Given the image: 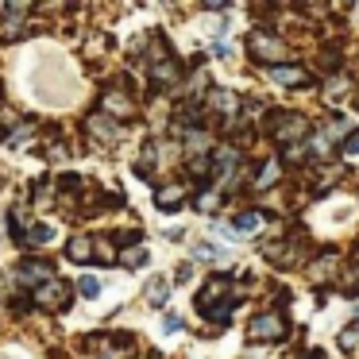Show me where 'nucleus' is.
<instances>
[{
  "label": "nucleus",
  "instance_id": "1a4fd4ad",
  "mask_svg": "<svg viewBox=\"0 0 359 359\" xmlns=\"http://www.w3.org/2000/svg\"><path fill=\"white\" fill-rule=\"evenodd\" d=\"M132 112H135L132 97L116 93V89H109V93L101 97V116H109V120H128Z\"/></svg>",
  "mask_w": 359,
  "mask_h": 359
},
{
  "label": "nucleus",
  "instance_id": "ddd939ff",
  "mask_svg": "<svg viewBox=\"0 0 359 359\" xmlns=\"http://www.w3.org/2000/svg\"><path fill=\"white\" fill-rule=\"evenodd\" d=\"M351 132H355V128H351V120H344V116H336V112H332V116H328L325 120V124H320V135H325V140L328 143H332V147H340V143L344 140H348V135Z\"/></svg>",
  "mask_w": 359,
  "mask_h": 359
},
{
  "label": "nucleus",
  "instance_id": "f3484780",
  "mask_svg": "<svg viewBox=\"0 0 359 359\" xmlns=\"http://www.w3.org/2000/svg\"><path fill=\"white\" fill-rule=\"evenodd\" d=\"M325 89H328V101H344V97H348V89H351V78L348 74H328L325 78Z\"/></svg>",
  "mask_w": 359,
  "mask_h": 359
},
{
  "label": "nucleus",
  "instance_id": "cd10ccee",
  "mask_svg": "<svg viewBox=\"0 0 359 359\" xmlns=\"http://www.w3.org/2000/svg\"><path fill=\"white\" fill-rule=\"evenodd\" d=\"M340 155H344V158H359V132H351L348 140L340 143Z\"/></svg>",
  "mask_w": 359,
  "mask_h": 359
},
{
  "label": "nucleus",
  "instance_id": "b1692460",
  "mask_svg": "<svg viewBox=\"0 0 359 359\" xmlns=\"http://www.w3.org/2000/svg\"><path fill=\"white\" fill-rule=\"evenodd\" d=\"M93 259H101V263H116V251H112V240H93Z\"/></svg>",
  "mask_w": 359,
  "mask_h": 359
},
{
  "label": "nucleus",
  "instance_id": "7c9ffc66",
  "mask_svg": "<svg viewBox=\"0 0 359 359\" xmlns=\"http://www.w3.org/2000/svg\"><path fill=\"white\" fill-rule=\"evenodd\" d=\"M212 55H217V58H232V50H228L224 43H217V47H212Z\"/></svg>",
  "mask_w": 359,
  "mask_h": 359
},
{
  "label": "nucleus",
  "instance_id": "423d86ee",
  "mask_svg": "<svg viewBox=\"0 0 359 359\" xmlns=\"http://www.w3.org/2000/svg\"><path fill=\"white\" fill-rule=\"evenodd\" d=\"M35 305H47V309H62V305H70V286L58 278L43 282V286H35Z\"/></svg>",
  "mask_w": 359,
  "mask_h": 359
},
{
  "label": "nucleus",
  "instance_id": "412c9836",
  "mask_svg": "<svg viewBox=\"0 0 359 359\" xmlns=\"http://www.w3.org/2000/svg\"><path fill=\"white\" fill-rule=\"evenodd\" d=\"M24 240H27V243H32V248H47V243H50V240H55V232H50V228H47V224H32V232H27V236H24Z\"/></svg>",
  "mask_w": 359,
  "mask_h": 359
},
{
  "label": "nucleus",
  "instance_id": "20e7f679",
  "mask_svg": "<svg viewBox=\"0 0 359 359\" xmlns=\"http://www.w3.org/2000/svg\"><path fill=\"white\" fill-rule=\"evenodd\" d=\"M266 78H271L274 86H282V89H305V86H313V74L305 70L302 62H282V66H271V70H266Z\"/></svg>",
  "mask_w": 359,
  "mask_h": 359
},
{
  "label": "nucleus",
  "instance_id": "9b49d317",
  "mask_svg": "<svg viewBox=\"0 0 359 359\" xmlns=\"http://www.w3.org/2000/svg\"><path fill=\"white\" fill-rule=\"evenodd\" d=\"M186 197H189L186 182H170V186H158L155 189V205H158V209H178Z\"/></svg>",
  "mask_w": 359,
  "mask_h": 359
},
{
  "label": "nucleus",
  "instance_id": "c756f323",
  "mask_svg": "<svg viewBox=\"0 0 359 359\" xmlns=\"http://www.w3.org/2000/svg\"><path fill=\"white\" fill-rule=\"evenodd\" d=\"M163 328H166V332H178V328H182V317H178V313H166Z\"/></svg>",
  "mask_w": 359,
  "mask_h": 359
},
{
  "label": "nucleus",
  "instance_id": "5701e85b",
  "mask_svg": "<svg viewBox=\"0 0 359 359\" xmlns=\"http://www.w3.org/2000/svg\"><path fill=\"white\" fill-rule=\"evenodd\" d=\"M120 263H124V266H143V263H147V248H143V243H132V248L120 255Z\"/></svg>",
  "mask_w": 359,
  "mask_h": 359
},
{
  "label": "nucleus",
  "instance_id": "7ed1b4c3",
  "mask_svg": "<svg viewBox=\"0 0 359 359\" xmlns=\"http://www.w3.org/2000/svg\"><path fill=\"white\" fill-rule=\"evenodd\" d=\"M286 336H290V325H286V313H278V309L255 313L248 325V340H255V344H282Z\"/></svg>",
  "mask_w": 359,
  "mask_h": 359
},
{
  "label": "nucleus",
  "instance_id": "39448f33",
  "mask_svg": "<svg viewBox=\"0 0 359 359\" xmlns=\"http://www.w3.org/2000/svg\"><path fill=\"white\" fill-rule=\"evenodd\" d=\"M259 251H263V259L274 266H294L297 259H302V251H297L294 240H266Z\"/></svg>",
  "mask_w": 359,
  "mask_h": 359
},
{
  "label": "nucleus",
  "instance_id": "9d476101",
  "mask_svg": "<svg viewBox=\"0 0 359 359\" xmlns=\"http://www.w3.org/2000/svg\"><path fill=\"white\" fill-rule=\"evenodd\" d=\"M20 282L24 286H43V282H50V263H43V259H24V263L16 266Z\"/></svg>",
  "mask_w": 359,
  "mask_h": 359
},
{
  "label": "nucleus",
  "instance_id": "f03ea898",
  "mask_svg": "<svg viewBox=\"0 0 359 359\" xmlns=\"http://www.w3.org/2000/svg\"><path fill=\"white\" fill-rule=\"evenodd\" d=\"M248 55L255 58L259 66H282V62H297V58H290V43L282 39V35L266 32V27H255V32L248 35Z\"/></svg>",
  "mask_w": 359,
  "mask_h": 359
},
{
  "label": "nucleus",
  "instance_id": "bb28decb",
  "mask_svg": "<svg viewBox=\"0 0 359 359\" xmlns=\"http://www.w3.org/2000/svg\"><path fill=\"white\" fill-rule=\"evenodd\" d=\"M340 348H344V351H355V348H359V328H355V325H348V328L340 332Z\"/></svg>",
  "mask_w": 359,
  "mask_h": 359
},
{
  "label": "nucleus",
  "instance_id": "393cba45",
  "mask_svg": "<svg viewBox=\"0 0 359 359\" xmlns=\"http://www.w3.org/2000/svg\"><path fill=\"white\" fill-rule=\"evenodd\" d=\"M128 351H132V344H104L97 359H128Z\"/></svg>",
  "mask_w": 359,
  "mask_h": 359
},
{
  "label": "nucleus",
  "instance_id": "f257e3e1",
  "mask_svg": "<svg viewBox=\"0 0 359 359\" xmlns=\"http://www.w3.org/2000/svg\"><path fill=\"white\" fill-rule=\"evenodd\" d=\"M263 132L271 135V143H278V147H302V143H309L313 135V124L302 116V112H271L263 124Z\"/></svg>",
  "mask_w": 359,
  "mask_h": 359
},
{
  "label": "nucleus",
  "instance_id": "6e6552de",
  "mask_svg": "<svg viewBox=\"0 0 359 359\" xmlns=\"http://www.w3.org/2000/svg\"><path fill=\"white\" fill-rule=\"evenodd\" d=\"M209 112H217L220 120H240V97L232 89H212L209 93Z\"/></svg>",
  "mask_w": 359,
  "mask_h": 359
},
{
  "label": "nucleus",
  "instance_id": "a878e982",
  "mask_svg": "<svg viewBox=\"0 0 359 359\" xmlns=\"http://www.w3.org/2000/svg\"><path fill=\"white\" fill-rule=\"evenodd\" d=\"M194 259H209V263H217V259H224V251L212 248V243H197V248H194Z\"/></svg>",
  "mask_w": 359,
  "mask_h": 359
},
{
  "label": "nucleus",
  "instance_id": "aec40b11",
  "mask_svg": "<svg viewBox=\"0 0 359 359\" xmlns=\"http://www.w3.org/2000/svg\"><path fill=\"white\" fill-rule=\"evenodd\" d=\"M194 205H197V212H217L220 205H224V194H220V189H201V194L194 197Z\"/></svg>",
  "mask_w": 359,
  "mask_h": 359
},
{
  "label": "nucleus",
  "instance_id": "6ab92c4d",
  "mask_svg": "<svg viewBox=\"0 0 359 359\" xmlns=\"http://www.w3.org/2000/svg\"><path fill=\"white\" fill-rule=\"evenodd\" d=\"M66 255H70V263H89V259H93V240H86V236H78V240H70V248H66Z\"/></svg>",
  "mask_w": 359,
  "mask_h": 359
},
{
  "label": "nucleus",
  "instance_id": "f8f14e48",
  "mask_svg": "<svg viewBox=\"0 0 359 359\" xmlns=\"http://www.w3.org/2000/svg\"><path fill=\"white\" fill-rule=\"evenodd\" d=\"M178 78H182V66L174 62V58H166V62L151 66V81H155L158 89H178Z\"/></svg>",
  "mask_w": 359,
  "mask_h": 359
},
{
  "label": "nucleus",
  "instance_id": "a211bd4d",
  "mask_svg": "<svg viewBox=\"0 0 359 359\" xmlns=\"http://www.w3.org/2000/svg\"><path fill=\"white\" fill-rule=\"evenodd\" d=\"M259 224H263V212L259 209H240L232 217V232H255Z\"/></svg>",
  "mask_w": 359,
  "mask_h": 359
},
{
  "label": "nucleus",
  "instance_id": "4468645a",
  "mask_svg": "<svg viewBox=\"0 0 359 359\" xmlns=\"http://www.w3.org/2000/svg\"><path fill=\"white\" fill-rule=\"evenodd\" d=\"M282 158H271V163H263L259 166V174H255V189H271V186H278V178H282Z\"/></svg>",
  "mask_w": 359,
  "mask_h": 359
},
{
  "label": "nucleus",
  "instance_id": "dca6fc26",
  "mask_svg": "<svg viewBox=\"0 0 359 359\" xmlns=\"http://www.w3.org/2000/svg\"><path fill=\"white\" fill-rule=\"evenodd\" d=\"M89 132H93L101 143H112V140H120V124H112L109 116H93V120H89Z\"/></svg>",
  "mask_w": 359,
  "mask_h": 359
},
{
  "label": "nucleus",
  "instance_id": "2f4dec72",
  "mask_svg": "<svg viewBox=\"0 0 359 359\" xmlns=\"http://www.w3.org/2000/svg\"><path fill=\"white\" fill-rule=\"evenodd\" d=\"M297 359H328V355H325V351H317V348H313V351H305V355H297Z\"/></svg>",
  "mask_w": 359,
  "mask_h": 359
},
{
  "label": "nucleus",
  "instance_id": "c85d7f7f",
  "mask_svg": "<svg viewBox=\"0 0 359 359\" xmlns=\"http://www.w3.org/2000/svg\"><path fill=\"white\" fill-rule=\"evenodd\" d=\"M78 290H81V294H86V297H97V294H101V282H97L93 274H86V278H81V286H78Z\"/></svg>",
  "mask_w": 359,
  "mask_h": 359
},
{
  "label": "nucleus",
  "instance_id": "2eb2a0df",
  "mask_svg": "<svg viewBox=\"0 0 359 359\" xmlns=\"http://www.w3.org/2000/svg\"><path fill=\"white\" fill-rule=\"evenodd\" d=\"M205 320H212V325H228L236 313V302H217V305H205V309H197Z\"/></svg>",
  "mask_w": 359,
  "mask_h": 359
},
{
  "label": "nucleus",
  "instance_id": "0eeeda50",
  "mask_svg": "<svg viewBox=\"0 0 359 359\" xmlns=\"http://www.w3.org/2000/svg\"><path fill=\"white\" fill-rule=\"evenodd\" d=\"M336 271H340V255L336 251H328V248H320L317 251V259H313L309 266H305V274H309V282H332L336 278Z\"/></svg>",
  "mask_w": 359,
  "mask_h": 359
},
{
  "label": "nucleus",
  "instance_id": "4be33fe9",
  "mask_svg": "<svg viewBox=\"0 0 359 359\" xmlns=\"http://www.w3.org/2000/svg\"><path fill=\"white\" fill-rule=\"evenodd\" d=\"M166 294H170V282H166V278H151V286H147V302H151V305H163V302H166Z\"/></svg>",
  "mask_w": 359,
  "mask_h": 359
},
{
  "label": "nucleus",
  "instance_id": "473e14b6",
  "mask_svg": "<svg viewBox=\"0 0 359 359\" xmlns=\"http://www.w3.org/2000/svg\"><path fill=\"white\" fill-rule=\"evenodd\" d=\"M351 317H355V320H359V302H355V305H351Z\"/></svg>",
  "mask_w": 359,
  "mask_h": 359
}]
</instances>
